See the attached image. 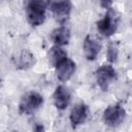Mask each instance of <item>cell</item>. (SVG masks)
Listing matches in <instances>:
<instances>
[{
  "label": "cell",
  "instance_id": "1",
  "mask_svg": "<svg viewBox=\"0 0 132 132\" xmlns=\"http://www.w3.org/2000/svg\"><path fill=\"white\" fill-rule=\"evenodd\" d=\"M46 3L43 1H30L26 7L28 22L32 26H40L45 20Z\"/></svg>",
  "mask_w": 132,
  "mask_h": 132
},
{
  "label": "cell",
  "instance_id": "2",
  "mask_svg": "<svg viewBox=\"0 0 132 132\" xmlns=\"http://www.w3.org/2000/svg\"><path fill=\"white\" fill-rule=\"evenodd\" d=\"M118 25H119V16L114 10L109 8L106 11L104 18L97 22V30L101 35L105 37H109L113 35L114 32L117 31Z\"/></svg>",
  "mask_w": 132,
  "mask_h": 132
},
{
  "label": "cell",
  "instance_id": "3",
  "mask_svg": "<svg viewBox=\"0 0 132 132\" xmlns=\"http://www.w3.org/2000/svg\"><path fill=\"white\" fill-rule=\"evenodd\" d=\"M42 96L35 91H31L22 98L20 102V111L22 113H32L42 105Z\"/></svg>",
  "mask_w": 132,
  "mask_h": 132
},
{
  "label": "cell",
  "instance_id": "4",
  "mask_svg": "<svg viewBox=\"0 0 132 132\" xmlns=\"http://www.w3.org/2000/svg\"><path fill=\"white\" fill-rule=\"evenodd\" d=\"M95 76H96V80H97L98 86L103 91H105L108 89V86L110 85V82L116 78L117 72L111 65L105 64V65L100 66L96 70Z\"/></svg>",
  "mask_w": 132,
  "mask_h": 132
},
{
  "label": "cell",
  "instance_id": "5",
  "mask_svg": "<svg viewBox=\"0 0 132 132\" xmlns=\"http://www.w3.org/2000/svg\"><path fill=\"white\" fill-rule=\"evenodd\" d=\"M125 118V109L120 104L108 106L103 112V120L106 125L114 127L122 123Z\"/></svg>",
  "mask_w": 132,
  "mask_h": 132
},
{
  "label": "cell",
  "instance_id": "6",
  "mask_svg": "<svg viewBox=\"0 0 132 132\" xmlns=\"http://www.w3.org/2000/svg\"><path fill=\"white\" fill-rule=\"evenodd\" d=\"M50 8L55 16V19L63 24L65 23L69 15H70V11H71V3L68 1H55V2H51L50 4Z\"/></svg>",
  "mask_w": 132,
  "mask_h": 132
},
{
  "label": "cell",
  "instance_id": "7",
  "mask_svg": "<svg viewBox=\"0 0 132 132\" xmlns=\"http://www.w3.org/2000/svg\"><path fill=\"white\" fill-rule=\"evenodd\" d=\"M88 118V106L84 103L76 104L70 111L69 120L73 128L81 125Z\"/></svg>",
  "mask_w": 132,
  "mask_h": 132
},
{
  "label": "cell",
  "instance_id": "8",
  "mask_svg": "<svg viewBox=\"0 0 132 132\" xmlns=\"http://www.w3.org/2000/svg\"><path fill=\"white\" fill-rule=\"evenodd\" d=\"M55 68H56V75L58 79L61 81H66L73 75L75 71V63L72 60L67 58L65 61H63L61 64H59Z\"/></svg>",
  "mask_w": 132,
  "mask_h": 132
},
{
  "label": "cell",
  "instance_id": "9",
  "mask_svg": "<svg viewBox=\"0 0 132 132\" xmlns=\"http://www.w3.org/2000/svg\"><path fill=\"white\" fill-rule=\"evenodd\" d=\"M100 50H101V44L97 39L93 38L90 35H88L85 38V40H84V53H85L86 58L89 61L95 60L97 58L98 54L100 53Z\"/></svg>",
  "mask_w": 132,
  "mask_h": 132
},
{
  "label": "cell",
  "instance_id": "10",
  "mask_svg": "<svg viewBox=\"0 0 132 132\" xmlns=\"http://www.w3.org/2000/svg\"><path fill=\"white\" fill-rule=\"evenodd\" d=\"M54 103L58 109H65L70 102V94L64 86H59L54 92Z\"/></svg>",
  "mask_w": 132,
  "mask_h": 132
},
{
  "label": "cell",
  "instance_id": "11",
  "mask_svg": "<svg viewBox=\"0 0 132 132\" xmlns=\"http://www.w3.org/2000/svg\"><path fill=\"white\" fill-rule=\"evenodd\" d=\"M52 40L54 41L55 45L57 46H63L68 44L70 40V31L67 27L61 26L57 29H55L52 33Z\"/></svg>",
  "mask_w": 132,
  "mask_h": 132
},
{
  "label": "cell",
  "instance_id": "12",
  "mask_svg": "<svg viewBox=\"0 0 132 132\" xmlns=\"http://www.w3.org/2000/svg\"><path fill=\"white\" fill-rule=\"evenodd\" d=\"M48 58H50V62L52 63V65L56 67L67 59V53L61 46L55 45L50 50Z\"/></svg>",
  "mask_w": 132,
  "mask_h": 132
},
{
  "label": "cell",
  "instance_id": "13",
  "mask_svg": "<svg viewBox=\"0 0 132 132\" xmlns=\"http://www.w3.org/2000/svg\"><path fill=\"white\" fill-rule=\"evenodd\" d=\"M117 56H118L117 48L113 45H110L108 47V50H107V58H108V60L111 61V62H113V61H116Z\"/></svg>",
  "mask_w": 132,
  "mask_h": 132
},
{
  "label": "cell",
  "instance_id": "14",
  "mask_svg": "<svg viewBox=\"0 0 132 132\" xmlns=\"http://www.w3.org/2000/svg\"><path fill=\"white\" fill-rule=\"evenodd\" d=\"M33 132H45L43 125H41V124H36V125L34 126V128H33Z\"/></svg>",
  "mask_w": 132,
  "mask_h": 132
}]
</instances>
